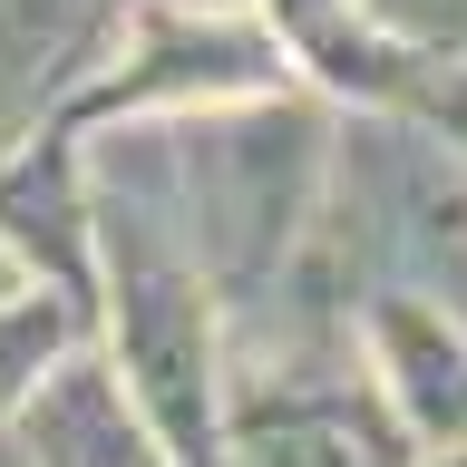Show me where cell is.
Returning <instances> with one entry per match:
<instances>
[{
  "label": "cell",
  "instance_id": "6da1fadb",
  "mask_svg": "<svg viewBox=\"0 0 467 467\" xmlns=\"http://www.w3.org/2000/svg\"><path fill=\"white\" fill-rule=\"evenodd\" d=\"M108 166L137 175L156 214L175 224L224 312H254L302 254L331 166V127L312 98L263 88V98H214V108H166V127L108 137Z\"/></svg>",
  "mask_w": 467,
  "mask_h": 467
},
{
  "label": "cell",
  "instance_id": "7a4b0ae2",
  "mask_svg": "<svg viewBox=\"0 0 467 467\" xmlns=\"http://www.w3.org/2000/svg\"><path fill=\"white\" fill-rule=\"evenodd\" d=\"M292 78L283 29H263L234 0H146L108 78H78V117H156V108H214V98H263Z\"/></svg>",
  "mask_w": 467,
  "mask_h": 467
},
{
  "label": "cell",
  "instance_id": "3957f363",
  "mask_svg": "<svg viewBox=\"0 0 467 467\" xmlns=\"http://www.w3.org/2000/svg\"><path fill=\"white\" fill-rule=\"evenodd\" d=\"M360 370H370L379 409L400 419V438H419V448L467 438V331L438 302L379 283L360 302Z\"/></svg>",
  "mask_w": 467,
  "mask_h": 467
},
{
  "label": "cell",
  "instance_id": "277c9868",
  "mask_svg": "<svg viewBox=\"0 0 467 467\" xmlns=\"http://www.w3.org/2000/svg\"><path fill=\"white\" fill-rule=\"evenodd\" d=\"M10 438L29 448V467H175L166 438L146 429V409L127 400L117 360L88 341H68L39 370V389L10 409Z\"/></svg>",
  "mask_w": 467,
  "mask_h": 467
},
{
  "label": "cell",
  "instance_id": "5b68a950",
  "mask_svg": "<svg viewBox=\"0 0 467 467\" xmlns=\"http://www.w3.org/2000/svg\"><path fill=\"white\" fill-rule=\"evenodd\" d=\"M0 244L20 254L29 283L68 292L78 312H98V234H88V166L78 146L29 127L0 156Z\"/></svg>",
  "mask_w": 467,
  "mask_h": 467
},
{
  "label": "cell",
  "instance_id": "8992f818",
  "mask_svg": "<svg viewBox=\"0 0 467 467\" xmlns=\"http://www.w3.org/2000/svg\"><path fill=\"white\" fill-rule=\"evenodd\" d=\"M98 0H0V156L49 117L68 68L88 58Z\"/></svg>",
  "mask_w": 467,
  "mask_h": 467
},
{
  "label": "cell",
  "instance_id": "52a82bcc",
  "mask_svg": "<svg viewBox=\"0 0 467 467\" xmlns=\"http://www.w3.org/2000/svg\"><path fill=\"white\" fill-rule=\"evenodd\" d=\"M68 341H88V312L68 302V292L49 283H20L10 302H0V419L39 389V370H49Z\"/></svg>",
  "mask_w": 467,
  "mask_h": 467
},
{
  "label": "cell",
  "instance_id": "ba28073f",
  "mask_svg": "<svg viewBox=\"0 0 467 467\" xmlns=\"http://www.w3.org/2000/svg\"><path fill=\"white\" fill-rule=\"evenodd\" d=\"M400 117H419L448 156H467V58H458V68L419 58V68H409V88H400Z\"/></svg>",
  "mask_w": 467,
  "mask_h": 467
},
{
  "label": "cell",
  "instance_id": "9c48e42d",
  "mask_svg": "<svg viewBox=\"0 0 467 467\" xmlns=\"http://www.w3.org/2000/svg\"><path fill=\"white\" fill-rule=\"evenodd\" d=\"M370 20L419 58H467V0H370Z\"/></svg>",
  "mask_w": 467,
  "mask_h": 467
},
{
  "label": "cell",
  "instance_id": "30bf717a",
  "mask_svg": "<svg viewBox=\"0 0 467 467\" xmlns=\"http://www.w3.org/2000/svg\"><path fill=\"white\" fill-rule=\"evenodd\" d=\"M29 273H20V254H10V244H0V302H10V292H20Z\"/></svg>",
  "mask_w": 467,
  "mask_h": 467
},
{
  "label": "cell",
  "instance_id": "8fae6325",
  "mask_svg": "<svg viewBox=\"0 0 467 467\" xmlns=\"http://www.w3.org/2000/svg\"><path fill=\"white\" fill-rule=\"evenodd\" d=\"M419 467H467V438H448V448H429Z\"/></svg>",
  "mask_w": 467,
  "mask_h": 467
},
{
  "label": "cell",
  "instance_id": "7c38bea8",
  "mask_svg": "<svg viewBox=\"0 0 467 467\" xmlns=\"http://www.w3.org/2000/svg\"><path fill=\"white\" fill-rule=\"evenodd\" d=\"M0 467H29V448L10 438V419H0Z\"/></svg>",
  "mask_w": 467,
  "mask_h": 467
}]
</instances>
